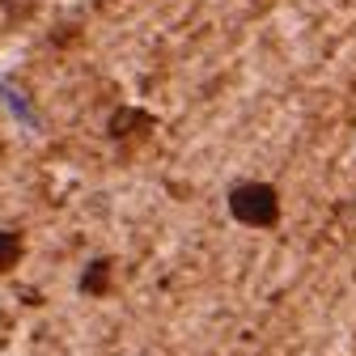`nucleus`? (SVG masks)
<instances>
[{"label":"nucleus","mask_w":356,"mask_h":356,"mask_svg":"<svg viewBox=\"0 0 356 356\" xmlns=\"http://www.w3.org/2000/svg\"><path fill=\"white\" fill-rule=\"evenodd\" d=\"M229 212H234V220H242L250 229H267L280 216V195L267 183H238L229 191Z\"/></svg>","instance_id":"nucleus-1"},{"label":"nucleus","mask_w":356,"mask_h":356,"mask_svg":"<svg viewBox=\"0 0 356 356\" xmlns=\"http://www.w3.org/2000/svg\"><path fill=\"white\" fill-rule=\"evenodd\" d=\"M106 280V263H94V272H85V293H102Z\"/></svg>","instance_id":"nucleus-3"},{"label":"nucleus","mask_w":356,"mask_h":356,"mask_svg":"<svg viewBox=\"0 0 356 356\" xmlns=\"http://www.w3.org/2000/svg\"><path fill=\"white\" fill-rule=\"evenodd\" d=\"M17 254H22L17 234H0V272H9V267L17 263Z\"/></svg>","instance_id":"nucleus-2"}]
</instances>
